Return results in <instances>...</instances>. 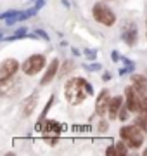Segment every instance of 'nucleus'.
I'll return each mask as SVG.
<instances>
[{
  "instance_id": "obj_1",
  "label": "nucleus",
  "mask_w": 147,
  "mask_h": 156,
  "mask_svg": "<svg viewBox=\"0 0 147 156\" xmlns=\"http://www.w3.org/2000/svg\"><path fill=\"white\" fill-rule=\"evenodd\" d=\"M64 97L71 106H80L81 102H85L88 97L87 92V80L81 76H73L64 83Z\"/></svg>"
},
{
  "instance_id": "obj_2",
  "label": "nucleus",
  "mask_w": 147,
  "mask_h": 156,
  "mask_svg": "<svg viewBox=\"0 0 147 156\" xmlns=\"http://www.w3.org/2000/svg\"><path fill=\"white\" fill-rule=\"evenodd\" d=\"M119 139H123L130 149H138L144 144L145 134L137 125H123L119 128Z\"/></svg>"
},
{
  "instance_id": "obj_3",
  "label": "nucleus",
  "mask_w": 147,
  "mask_h": 156,
  "mask_svg": "<svg viewBox=\"0 0 147 156\" xmlns=\"http://www.w3.org/2000/svg\"><path fill=\"white\" fill-rule=\"evenodd\" d=\"M92 16H94V19H95L99 24H102V26L111 28V26L116 24V14H114V11L111 7H108L104 4V0L94 4V7H92Z\"/></svg>"
},
{
  "instance_id": "obj_4",
  "label": "nucleus",
  "mask_w": 147,
  "mask_h": 156,
  "mask_svg": "<svg viewBox=\"0 0 147 156\" xmlns=\"http://www.w3.org/2000/svg\"><path fill=\"white\" fill-rule=\"evenodd\" d=\"M47 66V57L45 54H31L24 59V62L21 64V71L26 76H35L38 75L43 68Z\"/></svg>"
},
{
  "instance_id": "obj_5",
  "label": "nucleus",
  "mask_w": 147,
  "mask_h": 156,
  "mask_svg": "<svg viewBox=\"0 0 147 156\" xmlns=\"http://www.w3.org/2000/svg\"><path fill=\"white\" fill-rule=\"evenodd\" d=\"M35 130L40 132L42 137L43 135H59L61 137V134L64 132V125L56 122V120H49V118H43L42 120V118H38V122L35 125Z\"/></svg>"
},
{
  "instance_id": "obj_6",
  "label": "nucleus",
  "mask_w": 147,
  "mask_h": 156,
  "mask_svg": "<svg viewBox=\"0 0 147 156\" xmlns=\"http://www.w3.org/2000/svg\"><path fill=\"white\" fill-rule=\"evenodd\" d=\"M142 99H144V95H142L133 85L125 87V104L128 106V109H130L132 113H138L140 111Z\"/></svg>"
},
{
  "instance_id": "obj_7",
  "label": "nucleus",
  "mask_w": 147,
  "mask_h": 156,
  "mask_svg": "<svg viewBox=\"0 0 147 156\" xmlns=\"http://www.w3.org/2000/svg\"><path fill=\"white\" fill-rule=\"evenodd\" d=\"M19 61H17L16 57H7L2 61L0 64V82H4V80H9V78L16 76V73L19 71Z\"/></svg>"
},
{
  "instance_id": "obj_8",
  "label": "nucleus",
  "mask_w": 147,
  "mask_h": 156,
  "mask_svg": "<svg viewBox=\"0 0 147 156\" xmlns=\"http://www.w3.org/2000/svg\"><path fill=\"white\" fill-rule=\"evenodd\" d=\"M59 68H61V61H59L57 57H54V59L47 64L45 73L40 78V87H47L49 83H52V82L56 80V76H59Z\"/></svg>"
},
{
  "instance_id": "obj_9",
  "label": "nucleus",
  "mask_w": 147,
  "mask_h": 156,
  "mask_svg": "<svg viewBox=\"0 0 147 156\" xmlns=\"http://www.w3.org/2000/svg\"><path fill=\"white\" fill-rule=\"evenodd\" d=\"M137 38H138V30H137L135 23L126 21L123 24V28H121V40L128 47H133L137 44Z\"/></svg>"
},
{
  "instance_id": "obj_10",
  "label": "nucleus",
  "mask_w": 147,
  "mask_h": 156,
  "mask_svg": "<svg viewBox=\"0 0 147 156\" xmlns=\"http://www.w3.org/2000/svg\"><path fill=\"white\" fill-rule=\"evenodd\" d=\"M111 99L113 97H111V92L108 89H102L99 92V95H97V99H95V113L99 118L104 116L109 111V102H111Z\"/></svg>"
},
{
  "instance_id": "obj_11",
  "label": "nucleus",
  "mask_w": 147,
  "mask_h": 156,
  "mask_svg": "<svg viewBox=\"0 0 147 156\" xmlns=\"http://www.w3.org/2000/svg\"><path fill=\"white\" fill-rule=\"evenodd\" d=\"M36 104H38V90H35L33 94H29L26 99L23 101L21 104V116L28 118L33 115V111L36 109Z\"/></svg>"
},
{
  "instance_id": "obj_12",
  "label": "nucleus",
  "mask_w": 147,
  "mask_h": 156,
  "mask_svg": "<svg viewBox=\"0 0 147 156\" xmlns=\"http://www.w3.org/2000/svg\"><path fill=\"white\" fill-rule=\"evenodd\" d=\"M123 95H114L111 102H109V111H108V116L109 120H118V115H119V109L123 106Z\"/></svg>"
},
{
  "instance_id": "obj_13",
  "label": "nucleus",
  "mask_w": 147,
  "mask_h": 156,
  "mask_svg": "<svg viewBox=\"0 0 147 156\" xmlns=\"http://www.w3.org/2000/svg\"><path fill=\"white\" fill-rule=\"evenodd\" d=\"M132 85L135 87L142 95H147V75L142 76V75H137V73H132Z\"/></svg>"
},
{
  "instance_id": "obj_14",
  "label": "nucleus",
  "mask_w": 147,
  "mask_h": 156,
  "mask_svg": "<svg viewBox=\"0 0 147 156\" xmlns=\"http://www.w3.org/2000/svg\"><path fill=\"white\" fill-rule=\"evenodd\" d=\"M21 38H28V30L26 28L16 30L11 37H2V42H16V40H21Z\"/></svg>"
},
{
  "instance_id": "obj_15",
  "label": "nucleus",
  "mask_w": 147,
  "mask_h": 156,
  "mask_svg": "<svg viewBox=\"0 0 147 156\" xmlns=\"http://www.w3.org/2000/svg\"><path fill=\"white\" fill-rule=\"evenodd\" d=\"M133 120H135L137 127H138L142 132L147 135V115H144V113H137V116L133 118Z\"/></svg>"
},
{
  "instance_id": "obj_16",
  "label": "nucleus",
  "mask_w": 147,
  "mask_h": 156,
  "mask_svg": "<svg viewBox=\"0 0 147 156\" xmlns=\"http://www.w3.org/2000/svg\"><path fill=\"white\" fill-rule=\"evenodd\" d=\"M74 69V61L73 59H66V61L62 62V68L59 69V78H64L68 73H71Z\"/></svg>"
},
{
  "instance_id": "obj_17",
  "label": "nucleus",
  "mask_w": 147,
  "mask_h": 156,
  "mask_svg": "<svg viewBox=\"0 0 147 156\" xmlns=\"http://www.w3.org/2000/svg\"><path fill=\"white\" fill-rule=\"evenodd\" d=\"M128 149H130V147H128V144H126L123 139L116 142V153H118V156H126L128 154Z\"/></svg>"
},
{
  "instance_id": "obj_18",
  "label": "nucleus",
  "mask_w": 147,
  "mask_h": 156,
  "mask_svg": "<svg viewBox=\"0 0 147 156\" xmlns=\"http://www.w3.org/2000/svg\"><path fill=\"white\" fill-rule=\"evenodd\" d=\"M130 109H128V106H126V104H123V106H121V109H119V115H118V120L119 122H128V120H130Z\"/></svg>"
},
{
  "instance_id": "obj_19",
  "label": "nucleus",
  "mask_w": 147,
  "mask_h": 156,
  "mask_svg": "<svg viewBox=\"0 0 147 156\" xmlns=\"http://www.w3.org/2000/svg\"><path fill=\"white\" fill-rule=\"evenodd\" d=\"M54 102H56V95L52 94L50 97H49V101L45 102V108H43L42 115H40V118H42V120H43V118H47V115H49V111L52 109V104H54Z\"/></svg>"
},
{
  "instance_id": "obj_20",
  "label": "nucleus",
  "mask_w": 147,
  "mask_h": 156,
  "mask_svg": "<svg viewBox=\"0 0 147 156\" xmlns=\"http://www.w3.org/2000/svg\"><path fill=\"white\" fill-rule=\"evenodd\" d=\"M108 128H109V122L106 118L101 116V120L97 123V132H99V134H104V132H108Z\"/></svg>"
},
{
  "instance_id": "obj_21",
  "label": "nucleus",
  "mask_w": 147,
  "mask_h": 156,
  "mask_svg": "<svg viewBox=\"0 0 147 156\" xmlns=\"http://www.w3.org/2000/svg\"><path fill=\"white\" fill-rule=\"evenodd\" d=\"M83 69H87V71H90V73L101 71V69H102V64H101V62H94V61H92V64H87V62H83Z\"/></svg>"
},
{
  "instance_id": "obj_22",
  "label": "nucleus",
  "mask_w": 147,
  "mask_h": 156,
  "mask_svg": "<svg viewBox=\"0 0 147 156\" xmlns=\"http://www.w3.org/2000/svg\"><path fill=\"white\" fill-rule=\"evenodd\" d=\"M42 139H43V142L49 144V146H57V142H59V135H43Z\"/></svg>"
},
{
  "instance_id": "obj_23",
  "label": "nucleus",
  "mask_w": 147,
  "mask_h": 156,
  "mask_svg": "<svg viewBox=\"0 0 147 156\" xmlns=\"http://www.w3.org/2000/svg\"><path fill=\"white\" fill-rule=\"evenodd\" d=\"M19 14V11L17 9H11V11H5V12H2L0 14V21H5V19H9V17H14Z\"/></svg>"
},
{
  "instance_id": "obj_24",
  "label": "nucleus",
  "mask_w": 147,
  "mask_h": 156,
  "mask_svg": "<svg viewBox=\"0 0 147 156\" xmlns=\"http://www.w3.org/2000/svg\"><path fill=\"white\" fill-rule=\"evenodd\" d=\"M121 61H123V64H125V68H128V71L130 73H133L135 71V62L132 61V59H128V57H121Z\"/></svg>"
},
{
  "instance_id": "obj_25",
  "label": "nucleus",
  "mask_w": 147,
  "mask_h": 156,
  "mask_svg": "<svg viewBox=\"0 0 147 156\" xmlns=\"http://www.w3.org/2000/svg\"><path fill=\"white\" fill-rule=\"evenodd\" d=\"M83 54L88 61H95L97 59V50H92V49H83Z\"/></svg>"
},
{
  "instance_id": "obj_26",
  "label": "nucleus",
  "mask_w": 147,
  "mask_h": 156,
  "mask_svg": "<svg viewBox=\"0 0 147 156\" xmlns=\"http://www.w3.org/2000/svg\"><path fill=\"white\" fill-rule=\"evenodd\" d=\"M35 33L38 35V38L45 40V42H50V37L47 35V31H45V30H42V28H36V30H35Z\"/></svg>"
},
{
  "instance_id": "obj_27",
  "label": "nucleus",
  "mask_w": 147,
  "mask_h": 156,
  "mask_svg": "<svg viewBox=\"0 0 147 156\" xmlns=\"http://www.w3.org/2000/svg\"><path fill=\"white\" fill-rule=\"evenodd\" d=\"M106 154H108V156H114V154H118V153H116V144L108 146V147H106Z\"/></svg>"
},
{
  "instance_id": "obj_28",
  "label": "nucleus",
  "mask_w": 147,
  "mask_h": 156,
  "mask_svg": "<svg viewBox=\"0 0 147 156\" xmlns=\"http://www.w3.org/2000/svg\"><path fill=\"white\" fill-rule=\"evenodd\" d=\"M138 113H144V115H147V95H144V99H142L140 111H138Z\"/></svg>"
},
{
  "instance_id": "obj_29",
  "label": "nucleus",
  "mask_w": 147,
  "mask_h": 156,
  "mask_svg": "<svg viewBox=\"0 0 147 156\" xmlns=\"http://www.w3.org/2000/svg\"><path fill=\"white\" fill-rule=\"evenodd\" d=\"M102 82H111V78H113V75H111V73L109 71H102Z\"/></svg>"
},
{
  "instance_id": "obj_30",
  "label": "nucleus",
  "mask_w": 147,
  "mask_h": 156,
  "mask_svg": "<svg viewBox=\"0 0 147 156\" xmlns=\"http://www.w3.org/2000/svg\"><path fill=\"white\" fill-rule=\"evenodd\" d=\"M33 7L36 9V11H40V9H43V7H45V0H36Z\"/></svg>"
},
{
  "instance_id": "obj_31",
  "label": "nucleus",
  "mask_w": 147,
  "mask_h": 156,
  "mask_svg": "<svg viewBox=\"0 0 147 156\" xmlns=\"http://www.w3.org/2000/svg\"><path fill=\"white\" fill-rule=\"evenodd\" d=\"M111 59H113V62H118L121 57H119V54H118V50H113L111 52Z\"/></svg>"
},
{
  "instance_id": "obj_32",
  "label": "nucleus",
  "mask_w": 147,
  "mask_h": 156,
  "mask_svg": "<svg viewBox=\"0 0 147 156\" xmlns=\"http://www.w3.org/2000/svg\"><path fill=\"white\" fill-rule=\"evenodd\" d=\"M73 130L74 132H85V130H90V127H80V125H74Z\"/></svg>"
},
{
  "instance_id": "obj_33",
  "label": "nucleus",
  "mask_w": 147,
  "mask_h": 156,
  "mask_svg": "<svg viewBox=\"0 0 147 156\" xmlns=\"http://www.w3.org/2000/svg\"><path fill=\"white\" fill-rule=\"evenodd\" d=\"M87 92H88V95H94V87H92V83L87 80Z\"/></svg>"
},
{
  "instance_id": "obj_34",
  "label": "nucleus",
  "mask_w": 147,
  "mask_h": 156,
  "mask_svg": "<svg viewBox=\"0 0 147 156\" xmlns=\"http://www.w3.org/2000/svg\"><path fill=\"white\" fill-rule=\"evenodd\" d=\"M62 5L66 7V9H69V7H71V2H69V0H62Z\"/></svg>"
},
{
  "instance_id": "obj_35",
  "label": "nucleus",
  "mask_w": 147,
  "mask_h": 156,
  "mask_svg": "<svg viewBox=\"0 0 147 156\" xmlns=\"http://www.w3.org/2000/svg\"><path fill=\"white\" fill-rule=\"evenodd\" d=\"M71 52H73L74 56H80V50L76 49V47H71Z\"/></svg>"
},
{
  "instance_id": "obj_36",
  "label": "nucleus",
  "mask_w": 147,
  "mask_h": 156,
  "mask_svg": "<svg viewBox=\"0 0 147 156\" xmlns=\"http://www.w3.org/2000/svg\"><path fill=\"white\" fill-rule=\"evenodd\" d=\"M142 154H144V156H147V147H145L144 151H142Z\"/></svg>"
},
{
  "instance_id": "obj_37",
  "label": "nucleus",
  "mask_w": 147,
  "mask_h": 156,
  "mask_svg": "<svg viewBox=\"0 0 147 156\" xmlns=\"http://www.w3.org/2000/svg\"><path fill=\"white\" fill-rule=\"evenodd\" d=\"M145 30H147V19H145Z\"/></svg>"
},
{
  "instance_id": "obj_38",
  "label": "nucleus",
  "mask_w": 147,
  "mask_h": 156,
  "mask_svg": "<svg viewBox=\"0 0 147 156\" xmlns=\"http://www.w3.org/2000/svg\"><path fill=\"white\" fill-rule=\"evenodd\" d=\"M104 2H111V0H104Z\"/></svg>"
},
{
  "instance_id": "obj_39",
  "label": "nucleus",
  "mask_w": 147,
  "mask_h": 156,
  "mask_svg": "<svg viewBox=\"0 0 147 156\" xmlns=\"http://www.w3.org/2000/svg\"><path fill=\"white\" fill-rule=\"evenodd\" d=\"M145 75H147V71H145Z\"/></svg>"
}]
</instances>
